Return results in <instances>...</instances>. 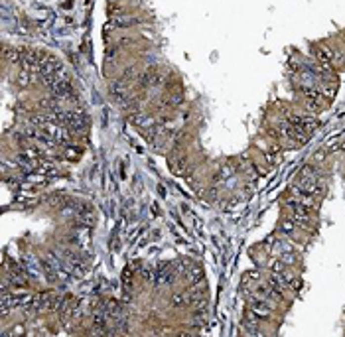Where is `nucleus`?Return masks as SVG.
<instances>
[{"label": "nucleus", "mask_w": 345, "mask_h": 337, "mask_svg": "<svg viewBox=\"0 0 345 337\" xmlns=\"http://www.w3.org/2000/svg\"><path fill=\"white\" fill-rule=\"evenodd\" d=\"M189 296H185V294H175L172 298V302H173V306H185V304H189Z\"/></svg>", "instance_id": "3"}, {"label": "nucleus", "mask_w": 345, "mask_h": 337, "mask_svg": "<svg viewBox=\"0 0 345 337\" xmlns=\"http://www.w3.org/2000/svg\"><path fill=\"white\" fill-rule=\"evenodd\" d=\"M170 168L175 173H185V160L183 158H170Z\"/></svg>", "instance_id": "1"}, {"label": "nucleus", "mask_w": 345, "mask_h": 337, "mask_svg": "<svg viewBox=\"0 0 345 337\" xmlns=\"http://www.w3.org/2000/svg\"><path fill=\"white\" fill-rule=\"evenodd\" d=\"M280 229H282L286 235H290V233L296 229V221H294V219H286V221L280 223Z\"/></svg>", "instance_id": "2"}]
</instances>
